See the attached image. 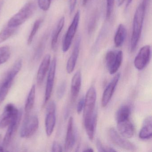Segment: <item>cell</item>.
Masks as SVG:
<instances>
[{"mask_svg": "<svg viewBox=\"0 0 152 152\" xmlns=\"http://www.w3.org/2000/svg\"><path fill=\"white\" fill-rule=\"evenodd\" d=\"M39 121L36 115H26L20 131V136L22 137H31L39 128Z\"/></svg>", "mask_w": 152, "mask_h": 152, "instance_id": "cell-4", "label": "cell"}, {"mask_svg": "<svg viewBox=\"0 0 152 152\" xmlns=\"http://www.w3.org/2000/svg\"><path fill=\"white\" fill-rule=\"evenodd\" d=\"M84 152H92L94 151L92 148H86L85 150H83Z\"/></svg>", "mask_w": 152, "mask_h": 152, "instance_id": "cell-40", "label": "cell"}, {"mask_svg": "<svg viewBox=\"0 0 152 152\" xmlns=\"http://www.w3.org/2000/svg\"><path fill=\"white\" fill-rule=\"evenodd\" d=\"M88 1L89 0H83V6H86Z\"/></svg>", "mask_w": 152, "mask_h": 152, "instance_id": "cell-41", "label": "cell"}, {"mask_svg": "<svg viewBox=\"0 0 152 152\" xmlns=\"http://www.w3.org/2000/svg\"><path fill=\"white\" fill-rule=\"evenodd\" d=\"M11 50L9 46L0 47V65L7 62L10 58Z\"/></svg>", "mask_w": 152, "mask_h": 152, "instance_id": "cell-28", "label": "cell"}, {"mask_svg": "<svg viewBox=\"0 0 152 152\" xmlns=\"http://www.w3.org/2000/svg\"><path fill=\"white\" fill-rule=\"evenodd\" d=\"M130 114V108L129 106L124 105L121 107L115 113V119L116 122L129 119Z\"/></svg>", "mask_w": 152, "mask_h": 152, "instance_id": "cell-24", "label": "cell"}, {"mask_svg": "<svg viewBox=\"0 0 152 152\" xmlns=\"http://www.w3.org/2000/svg\"><path fill=\"white\" fill-rule=\"evenodd\" d=\"M66 88L65 81H63L58 86L57 91V96L58 99H61L64 96Z\"/></svg>", "mask_w": 152, "mask_h": 152, "instance_id": "cell-31", "label": "cell"}, {"mask_svg": "<svg viewBox=\"0 0 152 152\" xmlns=\"http://www.w3.org/2000/svg\"><path fill=\"white\" fill-rule=\"evenodd\" d=\"M43 19L39 18V19H37L34 22L33 26L32 29L30 33V35H29L28 39H27V44H28V45H30L31 44L34 36H35L36 34L38 32L42 23L43 22Z\"/></svg>", "mask_w": 152, "mask_h": 152, "instance_id": "cell-27", "label": "cell"}, {"mask_svg": "<svg viewBox=\"0 0 152 152\" xmlns=\"http://www.w3.org/2000/svg\"><path fill=\"white\" fill-rule=\"evenodd\" d=\"M108 135L113 144L119 147L129 151H134L137 149V147L134 144L120 135L114 128L110 129Z\"/></svg>", "mask_w": 152, "mask_h": 152, "instance_id": "cell-8", "label": "cell"}, {"mask_svg": "<svg viewBox=\"0 0 152 152\" xmlns=\"http://www.w3.org/2000/svg\"><path fill=\"white\" fill-rule=\"evenodd\" d=\"M80 43L81 38L79 36L75 40L72 52L66 64V70L68 73H72L75 68L80 53Z\"/></svg>", "mask_w": 152, "mask_h": 152, "instance_id": "cell-14", "label": "cell"}, {"mask_svg": "<svg viewBox=\"0 0 152 152\" xmlns=\"http://www.w3.org/2000/svg\"><path fill=\"white\" fill-rule=\"evenodd\" d=\"M127 35V31L124 25H119L114 37V43L117 48L121 47L125 41Z\"/></svg>", "mask_w": 152, "mask_h": 152, "instance_id": "cell-23", "label": "cell"}, {"mask_svg": "<svg viewBox=\"0 0 152 152\" xmlns=\"http://www.w3.org/2000/svg\"><path fill=\"white\" fill-rule=\"evenodd\" d=\"M51 0H38L39 7L43 11H48L50 7Z\"/></svg>", "mask_w": 152, "mask_h": 152, "instance_id": "cell-30", "label": "cell"}, {"mask_svg": "<svg viewBox=\"0 0 152 152\" xmlns=\"http://www.w3.org/2000/svg\"><path fill=\"white\" fill-rule=\"evenodd\" d=\"M76 3H77V0H69V11L71 15L72 14L74 10H75Z\"/></svg>", "mask_w": 152, "mask_h": 152, "instance_id": "cell-36", "label": "cell"}, {"mask_svg": "<svg viewBox=\"0 0 152 152\" xmlns=\"http://www.w3.org/2000/svg\"><path fill=\"white\" fill-rule=\"evenodd\" d=\"M132 0H127V3H126V8H127L128 7H129V6L130 5V4H131L132 2Z\"/></svg>", "mask_w": 152, "mask_h": 152, "instance_id": "cell-39", "label": "cell"}, {"mask_svg": "<svg viewBox=\"0 0 152 152\" xmlns=\"http://www.w3.org/2000/svg\"><path fill=\"white\" fill-rule=\"evenodd\" d=\"M56 58H54L50 63L49 69L48 70V80L45 91V103H47L48 101L52 94L56 75Z\"/></svg>", "mask_w": 152, "mask_h": 152, "instance_id": "cell-11", "label": "cell"}, {"mask_svg": "<svg viewBox=\"0 0 152 152\" xmlns=\"http://www.w3.org/2000/svg\"><path fill=\"white\" fill-rule=\"evenodd\" d=\"M75 141L73 119L72 117H71L68 121L66 137L65 140L64 148L66 151L71 150L74 145Z\"/></svg>", "mask_w": 152, "mask_h": 152, "instance_id": "cell-16", "label": "cell"}, {"mask_svg": "<svg viewBox=\"0 0 152 152\" xmlns=\"http://www.w3.org/2000/svg\"><path fill=\"white\" fill-rule=\"evenodd\" d=\"M48 33L47 32L42 36L39 42L34 54L33 57V60L34 62H37L39 61L43 55L45 48H46V43L48 41Z\"/></svg>", "mask_w": 152, "mask_h": 152, "instance_id": "cell-22", "label": "cell"}, {"mask_svg": "<svg viewBox=\"0 0 152 152\" xmlns=\"http://www.w3.org/2000/svg\"><path fill=\"white\" fill-rule=\"evenodd\" d=\"M97 20V15H93L90 19L88 25V31L89 34L92 33L95 29Z\"/></svg>", "mask_w": 152, "mask_h": 152, "instance_id": "cell-32", "label": "cell"}, {"mask_svg": "<svg viewBox=\"0 0 152 152\" xmlns=\"http://www.w3.org/2000/svg\"><path fill=\"white\" fill-rule=\"evenodd\" d=\"M3 1H0V10L1 9V8L2 7V6H3Z\"/></svg>", "mask_w": 152, "mask_h": 152, "instance_id": "cell-43", "label": "cell"}, {"mask_svg": "<svg viewBox=\"0 0 152 152\" xmlns=\"http://www.w3.org/2000/svg\"><path fill=\"white\" fill-rule=\"evenodd\" d=\"M62 151L63 149L62 146L58 143L56 142L53 143L52 147V152H62Z\"/></svg>", "mask_w": 152, "mask_h": 152, "instance_id": "cell-35", "label": "cell"}, {"mask_svg": "<svg viewBox=\"0 0 152 152\" xmlns=\"http://www.w3.org/2000/svg\"><path fill=\"white\" fill-rule=\"evenodd\" d=\"M50 64V56L47 55L44 57L37 73V80L38 85H41L43 83L47 73L49 69Z\"/></svg>", "mask_w": 152, "mask_h": 152, "instance_id": "cell-17", "label": "cell"}, {"mask_svg": "<svg viewBox=\"0 0 152 152\" xmlns=\"http://www.w3.org/2000/svg\"><path fill=\"white\" fill-rule=\"evenodd\" d=\"M117 128L119 134L124 137L132 138L135 133L134 125L129 119L117 122Z\"/></svg>", "mask_w": 152, "mask_h": 152, "instance_id": "cell-15", "label": "cell"}, {"mask_svg": "<svg viewBox=\"0 0 152 152\" xmlns=\"http://www.w3.org/2000/svg\"><path fill=\"white\" fill-rule=\"evenodd\" d=\"M35 94H36V87L35 85H34L30 90L29 95L27 96L25 110L26 115L29 114L30 112L33 108L34 102H35Z\"/></svg>", "mask_w": 152, "mask_h": 152, "instance_id": "cell-26", "label": "cell"}, {"mask_svg": "<svg viewBox=\"0 0 152 152\" xmlns=\"http://www.w3.org/2000/svg\"><path fill=\"white\" fill-rule=\"evenodd\" d=\"M146 8L141 3L137 7L134 16L132 26V32L131 39L130 50L133 52L136 50L141 36L144 23Z\"/></svg>", "mask_w": 152, "mask_h": 152, "instance_id": "cell-2", "label": "cell"}, {"mask_svg": "<svg viewBox=\"0 0 152 152\" xmlns=\"http://www.w3.org/2000/svg\"><path fill=\"white\" fill-rule=\"evenodd\" d=\"M83 109V123L86 133L90 140H93L96 124L97 113L95 108L96 91L94 86L88 90L84 97Z\"/></svg>", "mask_w": 152, "mask_h": 152, "instance_id": "cell-1", "label": "cell"}, {"mask_svg": "<svg viewBox=\"0 0 152 152\" xmlns=\"http://www.w3.org/2000/svg\"><path fill=\"white\" fill-rule=\"evenodd\" d=\"M5 151L4 147L2 146H0V152H4Z\"/></svg>", "mask_w": 152, "mask_h": 152, "instance_id": "cell-42", "label": "cell"}, {"mask_svg": "<svg viewBox=\"0 0 152 152\" xmlns=\"http://www.w3.org/2000/svg\"><path fill=\"white\" fill-rule=\"evenodd\" d=\"M65 24V18L62 17L58 22L55 29L52 33L51 37V48L52 50L56 51L57 50L58 40L60 33L62 31Z\"/></svg>", "mask_w": 152, "mask_h": 152, "instance_id": "cell-19", "label": "cell"}, {"mask_svg": "<svg viewBox=\"0 0 152 152\" xmlns=\"http://www.w3.org/2000/svg\"><path fill=\"white\" fill-rule=\"evenodd\" d=\"M22 118V112L20 111L19 115L9 125L8 129L6 132V135L3 140V145L7 147L11 143L19 126Z\"/></svg>", "mask_w": 152, "mask_h": 152, "instance_id": "cell-13", "label": "cell"}, {"mask_svg": "<svg viewBox=\"0 0 152 152\" xmlns=\"http://www.w3.org/2000/svg\"><path fill=\"white\" fill-rule=\"evenodd\" d=\"M123 60V52L110 50L106 54L105 63L107 68L111 75L114 74L119 70Z\"/></svg>", "mask_w": 152, "mask_h": 152, "instance_id": "cell-5", "label": "cell"}, {"mask_svg": "<svg viewBox=\"0 0 152 152\" xmlns=\"http://www.w3.org/2000/svg\"><path fill=\"white\" fill-rule=\"evenodd\" d=\"M1 134H0V140H1Z\"/></svg>", "mask_w": 152, "mask_h": 152, "instance_id": "cell-44", "label": "cell"}, {"mask_svg": "<svg viewBox=\"0 0 152 152\" xmlns=\"http://www.w3.org/2000/svg\"><path fill=\"white\" fill-rule=\"evenodd\" d=\"M96 147L98 150L99 152H116V150H114L112 148H105L99 140H98L96 141Z\"/></svg>", "mask_w": 152, "mask_h": 152, "instance_id": "cell-33", "label": "cell"}, {"mask_svg": "<svg viewBox=\"0 0 152 152\" xmlns=\"http://www.w3.org/2000/svg\"><path fill=\"white\" fill-rule=\"evenodd\" d=\"M18 27H13L6 26L0 32V44L12 37L18 30Z\"/></svg>", "mask_w": 152, "mask_h": 152, "instance_id": "cell-25", "label": "cell"}, {"mask_svg": "<svg viewBox=\"0 0 152 152\" xmlns=\"http://www.w3.org/2000/svg\"><path fill=\"white\" fill-rule=\"evenodd\" d=\"M80 10H78L75 15L65 35L62 46V50L63 52H66L69 50L71 44L73 41L74 37L75 36L76 31L79 26L80 20Z\"/></svg>", "mask_w": 152, "mask_h": 152, "instance_id": "cell-6", "label": "cell"}, {"mask_svg": "<svg viewBox=\"0 0 152 152\" xmlns=\"http://www.w3.org/2000/svg\"><path fill=\"white\" fill-rule=\"evenodd\" d=\"M151 55V47L149 45H146L141 48L134 59L135 67L137 70H143L149 63Z\"/></svg>", "mask_w": 152, "mask_h": 152, "instance_id": "cell-9", "label": "cell"}, {"mask_svg": "<svg viewBox=\"0 0 152 152\" xmlns=\"http://www.w3.org/2000/svg\"><path fill=\"white\" fill-rule=\"evenodd\" d=\"M115 0H107L106 17L107 19H109L112 15Z\"/></svg>", "mask_w": 152, "mask_h": 152, "instance_id": "cell-29", "label": "cell"}, {"mask_svg": "<svg viewBox=\"0 0 152 152\" xmlns=\"http://www.w3.org/2000/svg\"><path fill=\"white\" fill-rule=\"evenodd\" d=\"M125 0H117V5L118 7H121L123 4Z\"/></svg>", "mask_w": 152, "mask_h": 152, "instance_id": "cell-38", "label": "cell"}, {"mask_svg": "<svg viewBox=\"0 0 152 152\" xmlns=\"http://www.w3.org/2000/svg\"><path fill=\"white\" fill-rule=\"evenodd\" d=\"M20 112L13 104H7L0 116V129L9 126L17 117Z\"/></svg>", "mask_w": 152, "mask_h": 152, "instance_id": "cell-7", "label": "cell"}, {"mask_svg": "<svg viewBox=\"0 0 152 152\" xmlns=\"http://www.w3.org/2000/svg\"><path fill=\"white\" fill-rule=\"evenodd\" d=\"M150 1V0H143V1H142V3L144 4L146 8L147 7L148 4H149Z\"/></svg>", "mask_w": 152, "mask_h": 152, "instance_id": "cell-37", "label": "cell"}, {"mask_svg": "<svg viewBox=\"0 0 152 152\" xmlns=\"http://www.w3.org/2000/svg\"><path fill=\"white\" fill-rule=\"evenodd\" d=\"M56 104L55 102L51 101L47 107L45 118V128L47 135L48 137L53 133L56 123Z\"/></svg>", "mask_w": 152, "mask_h": 152, "instance_id": "cell-10", "label": "cell"}, {"mask_svg": "<svg viewBox=\"0 0 152 152\" xmlns=\"http://www.w3.org/2000/svg\"><path fill=\"white\" fill-rule=\"evenodd\" d=\"M36 9V5L34 2H28L9 20L7 25L11 27H19L33 15Z\"/></svg>", "mask_w": 152, "mask_h": 152, "instance_id": "cell-3", "label": "cell"}, {"mask_svg": "<svg viewBox=\"0 0 152 152\" xmlns=\"http://www.w3.org/2000/svg\"><path fill=\"white\" fill-rule=\"evenodd\" d=\"M152 119L150 115L148 116L143 121L142 128L139 134L140 138L142 140H148L152 137Z\"/></svg>", "mask_w": 152, "mask_h": 152, "instance_id": "cell-20", "label": "cell"}, {"mask_svg": "<svg viewBox=\"0 0 152 152\" xmlns=\"http://www.w3.org/2000/svg\"><path fill=\"white\" fill-rule=\"evenodd\" d=\"M82 76L80 71L76 72L73 76L71 83V100L74 102L78 97L81 86Z\"/></svg>", "mask_w": 152, "mask_h": 152, "instance_id": "cell-18", "label": "cell"}, {"mask_svg": "<svg viewBox=\"0 0 152 152\" xmlns=\"http://www.w3.org/2000/svg\"><path fill=\"white\" fill-rule=\"evenodd\" d=\"M84 97H83L79 100L77 106V112L78 114L81 113L83 111L84 106Z\"/></svg>", "mask_w": 152, "mask_h": 152, "instance_id": "cell-34", "label": "cell"}, {"mask_svg": "<svg viewBox=\"0 0 152 152\" xmlns=\"http://www.w3.org/2000/svg\"><path fill=\"white\" fill-rule=\"evenodd\" d=\"M15 78V77L10 74L8 73L7 74L0 87V104H1L7 97Z\"/></svg>", "mask_w": 152, "mask_h": 152, "instance_id": "cell-21", "label": "cell"}, {"mask_svg": "<svg viewBox=\"0 0 152 152\" xmlns=\"http://www.w3.org/2000/svg\"><path fill=\"white\" fill-rule=\"evenodd\" d=\"M120 73L115 75L105 89L101 99V105L103 107H105L109 104L120 80Z\"/></svg>", "mask_w": 152, "mask_h": 152, "instance_id": "cell-12", "label": "cell"}]
</instances>
